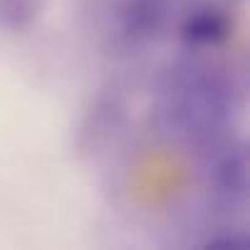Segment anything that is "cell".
<instances>
[{"instance_id":"cell-1","label":"cell","mask_w":250,"mask_h":250,"mask_svg":"<svg viewBox=\"0 0 250 250\" xmlns=\"http://www.w3.org/2000/svg\"><path fill=\"white\" fill-rule=\"evenodd\" d=\"M228 108V88L204 69H187L165 91L162 118L167 128L184 140H206L221 125Z\"/></svg>"},{"instance_id":"cell-2","label":"cell","mask_w":250,"mask_h":250,"mask_svg":"<svg viewBox=\"0 0 250 250\" xmlns=\"http://www.w3.org/2000/svg\"><path fill=\"white\" fill-rule=\"evenodd\" d=\"M213 182H216V189L230 201L245 196V155H243V147H228L216 160Z\"/></svg>"},{"instance_id":"cell-3","label":"cell","mask_w":250,"mask_h":250,"mask_svg":"<svg viewBox=\"0 0 250 250\" xmlns=\"http://www.w3.org/2000/svg\"><path fill=\"white\" fill-rule=\"evenodd\" d=\"M221 32H223V25H221L218 15H211V13H201V15H196L194 20L189 18L187 30H184L187 40H189V42H199V44L216 42V40L221 37Z\"/></svg>"},{"instance_id":"cell-4","label":"cell","mask_w":250,"mask_h":250,"mask_svg":"<svg viewBox=\"0 0 250 250\" xmlns=\"http://www.w3.org/2000/svg\"><path fill=\"white\" fill-rule=\"evenodd\" d=\"M37 13V0H0V18L10 25H20Z\"/></svg>"}]
</instances>
